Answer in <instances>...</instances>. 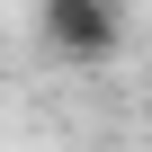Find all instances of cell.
<instances>
[{
    "instance_id": "6da1fadb",
    "label": "cell",
    "mask_w": 152,
    "mask_h": 152,
    "mask_svg": "<svg viewBox=\"0 0 152 152\" xmlns=\"http://www.w3.org/2000/svg\"><path fill=\"white\" fill-rule=\"evenodd\" d=\"M36 27H45L54 63L99 72V63L125 54V0H36Z\"/></svg>"
}]
</instances>
